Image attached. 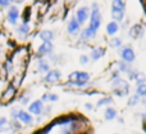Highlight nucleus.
Masks as SVG:
<instances>
[{
	"label": "nucleus",
	"instance_id": "obj_17",
	"mask_svg": "<svg viewBox=\"0 0 146 134\" xmlns=\"http://www.w3.org/2000/svg\"><path fill=\"white\" fill-rule=\"evenodd\" d=\"M104 117H105V120H108V121L114 120L117 117V111L114 108H111V107H106L105 112H104Z\"/></svg>",
	"mask_w": 146,
	"mask_h": 134
},
{
	"label": "nucleus",
	"instance_id": "obj_15",
	"mask_svg": "<svg viewBox=\"0 0 146 134\" xmlns=\"http://www.w3.org/2000/svg\"><path fill=\"white\" fill-rule=\"evenodd\" d=\"M38 36H40V39L42 41H49V43H51V40L54 39V34L50 30H42L38 34Z\"/></svg>",
	"mask_w": 146,
	"mask_h": 134
},
{
	"label": "nucleus",
	"instance_id": "obj_29",
	"mask_svg": "<svg viewBox=\"0 0 146 134\" xmlns=\"http://www.w3.org/2000/svg\"><path fill=\"white\" fill-rule=\"evenodd\" d=\"M139 101H140V97L136 94V96L131 97V99H129V101H128V104H131V106H133V104H136Z\"/></svg>",
	"mask_w": 146,
	"mask_h": 134
},
{
	"label": "nucleus",
	"instance_id": "obj_37",
	"mask_svg": "<svg viewBox=\"0 0 146 134\" xmlns=\"http://www.w3.org/2000/svg\"><path fill=\"white\" fill-rule=\"evenodd\" d=\"M0 52H1V51H0Z\"/></svg>",
	"mask_w": 146,
	"mask_h": 134
},
{
	"label": "nucleus",
	"instance_id": "obj_6",
	"mask_svg": "<svg viewBox=\"0 0 146 134\" xmlns=\"http://www.w3.org/2000/svg\"><path fill=\"white\" fill-rule=\"evenodd\" d=\"M121 57H122V62H124V63H132L136 59L135 52L131 46H126L124 49H122Z\"/></svg>",
	"mask_w": 146,
	"mask_h": 134
},
{
	"label": "nucleus",
	"instance_id": "obj_30",
	"mask_svg": "<svg viewBox=\"0 0 146 134\" xmlns=\"http://www.w3.org/2000/svg\"><path fill=\"white\" fill-rule=\"evenodd\" d=\"M80 62H81V65H87L88 62H90V58H88L87 56H81L80 57Z\"/></svg>",
	"mask_w": 146,
	"mask_h": 134
},
{
	"label": "nucleus",
	"instance_id": "obj_16",
	"mask_svg": "<svg viewBox=\"0 0 146 134\" xmlns=\"http://www.w3.org/2000/svg\"><path fill=\"white\" fill-rule=\"evenodd\" d=\"M144 34V28L141 27V26H139V25H136V26H133V27L129 30V35L132 36L133 39H137V38H140V36Z\"/></svg>",
	"mask_w": 146,
	"mask_h": 134
},
{
	"label": "nucleus",
	"instance_id": "obj_33",
	"mask_svg": "<svg viewBox=\"0 0 146 134\" xmlns=\"http://www.w3.org/2000/svg\"><path fill=\"white\" fill-rule=\"evenodd\" d=\"M28 101H30V98H28V96L22 97V99H19V102H21V103H23V104H27V103H28Z\"/></svg>",
	"mask_w": 146,
	"mask_h": 134
},
{
	"label": "nucleus",
	"instance_id": "obj_10",
	"mask_svg": "<svg viewBox=\"0 0 146 134\" xmlns=\"http://www.w3.org/2000/svg\"><path fill=\"white\" fill-rule=\"evenodd\" d=\"M62 73L59 70H50L48 73H46V76L44 77V81L48 84H51V83H55V81H58L59 79H60Z\"/></svg>",
	"mask_w": 146,
	"mask_h": 134
},
{
	"label": "nucleus",
	"instance_id": "obj_3",
	"mask_svg": "<svg viewBox=\"0 0 146 134\" xmlns=\"http://www.w3.org/2000/svg\"><path fill=\"white\" fill-rule=\"evenodd\" d=\"M124 8H126V3L124 1H113L111 5V17H113L114 22H121L124 18Z\"/></svg>",
	"mask_w": 146,
	"mask_h": 134
},
{
	"label": "nucleus",
	"instance_id": "obj_31",
	"mask_svg": "<svg viewBox=\"0 0 146 134\" xmlns=\"http://www.w3.org/2000/svg\"><path fill=\"white\" fill-rule=\"evenodd\" d=\"M17 114H18V108H12V111H10V116L13 117V120H17Z\"/></svg>",
	"mask_w": 146,
	"mask_h": 134
},
{
	"label": "nucleus",
	"instance_id": "obj_4",
	"mask_svg": "<svg viewBox=\"0 0 146 134\" xmlns=\"http://www.w3.org/2000/svg\"><path fill=\"white\" fill-rule=\"evenodd\" d=\"M100 25H101V15H100V12H99V7L96 3H94L92 12L90 13V27L94 28L95 31H98Z\"/></svg>",
	"mask_w": 146,
	"mask_h": 134
},
{
	"label": "nucleus",
	"instance_id": "obj_8",
	"mask_svg": "<svg viewBox=\"0 0 146 134\" xmlns=\"http://www.w3.org/2000/svg\"><path fill=\"white\" fill-rule=\"evenodd\" d=\"M19 18V10H18L17 7H10L9 10H8L7 14V20L10 25H17V21Z\"/></svg>",
	"mask_w": 146,
	"mask_h": 134
},
{
	"label": "nucleus",
	"instance_id": "obj_9",
	"mask_svg": "<svg viewBox=\"0 0 146 134\" xmlns=\"http://www.w3.org/2000/svg\"><path fill=\"white\" fill-rule=\"evenodd\" d=\"M28 111H30V114H33V115H36V116L41 115V114H42V111H44L42 102H41L40 99H37V101H33L32 103L30 104V107H28Z\"/></svg>",
	"mask_w": 146,
	"mask_h": 134
},
{
	"label": "nucleus",
	"instance_id": "obj_35",
	"mask_svg": "<svg viewBox=\"0 0 146 134\" xmlns=\"http://www.w3.org/2000/svg\"><path fill=\"white\" fill-rule=\"evenodd\" d=\"M142 103H144V104H145V107H146V98L144 99V101H142Z\"/></svg>",
	"mask_w": 146,
	"mask_h": 134
},
{
	"label": "nucleus",
	"instance_id": "obj_7",
	"mask_svg": "<svg viewBox=\"0 0 146 134\" xmlns=\"http://www.w3.org/2000/svg\"><path fill=\"white\" fill-rule=\"evenodd\" d=\"M17 120L21 121L22 124H26V125H30L32 124L33 121V117L31 116L30 112L25 111V110H18V114H17Z\"/></svg>",
	"mask_w": 146,
	"mask_h": 134
},
{
	"label": "nucleus",
	"instance_id": "obj_26",
	"mask_svg": "<svg viewBox=\"0 0 146 134\" xmlns=\"http://www.w3.org/2000/svg\"><path fill=\"white\" fill-rule=\"evenodd\" d=\"M14 93H15V89L13 88V86H9V88L7 89V92H5V93H4V96H3V98H4V99H8V97H12Z\"/></svg>",
	"mask_w": 146,
	"mask_h": 134
},
{
	"label": "nucleus",
	"instance_id": "obj_12",
	"mask_svg": "<svg viewBox=\"0 0 146 134\" xmlns=\"http://www.w3.org/2000/svg\"><path fill=\"white\" fill-rule=\"evenodd\" d=\"M67 30H68V32L71 34V35H76V34L80 31V23L76 21L74 17H72L71 20H69V23H68V27H67Z\"/></svg>",
	"mask_w": 146,
	"mask_h": 134
},
{
	"label": "nucleus",
	"instance_id": "obj_19",
	"mask_svg": "<svg viewBox=\"0 0 146 134\" xmlns=\"http://www.w3.org/2000/svg\"><path fill=\"white\" fill-rule=\"evenodd\" d=\"M37 67H38V71H40V72H49V71H50V68H49V63L45 61V59H40V61H38Z\"/></svg>",
	"mask_w": 146,
	"mask_h": 134
},
{
	"label": "nucleus",
	"instance_id": "obj_20",
	"mask_svg": "<svg viewBox=\"0 0 146 134\" xmlns=\"http://www.w3.org/2000/svg\"><path fill=\"white\" fill-rule=\"evenodd\" d=\"M17 32L19 34V35H22V36L27 35V34L30 32V26H28V25H25V23H22V25H19V26L17 27Z\"/></svg>",
	"mask_w": 146,
	"mask_h": 134
},
{
	"label": "nucleus",
	"instance_id": "obj_11",
	"mask_svg": "<svg viewBox=\"0 0 146 134\" xmlns=\"http://www.w3.org/2000/svg\"><path fill=\"white\" fill-rule=\"evenodd\" d=\"M51 52H53V44L49 41H42V44L38 46V53L42 56H48Z\"/></svg>",
	"mask_w": 146,
	"mask_h": 134
},
{
	"label": "nucleus",
	"instance_id": "obj_28",
	"mask_svg": "<svg viewBox=\"0 0 146 134\" xmlns=\"http://www.w3.org/2000/svg\"><path fill=\"white\" fill-rule=\"evenodd\" d=\"M28 21H30V8H27V10H25V14H23V23L28 25Z\"/></svg>",
	"mask_w": 146,
	"mask_h": 134
},
{
	"label": "nucleus",
	"instance_id": "obj_18",
	"mask_svg": "<svg viewBox=\"0 0 146 134\" xmlns=\"http://www.w3.org/2000/svg\"><path fill=\"white\" fill-rule=\"evenodd\" d=\"M118 30H119V26H118V23L117 22H109L108 25H106V32L109 34V35H115L117 32H118Z\"/></svg>",
	"mask_w": 146,
	"mask_h": 134
},
{
	"label": "nucleus",
	"instance_id": "obj_32",
	"mask_svg": "<svg viewBox=\"0 0 146 134\" xmlns=\"http://www.w3.org/2000/svg\"><path fill=\"white\" fill-rule=\"evenodd\" d=\"M9 5H10V1H7V0H0V7L8 8Z\"/></svg>",
	"mask_w": 146,
	"mask_h": 134
},
{
	"label": "nucleus",
	"instance_id": "obj_21",
	"mask_svg": "<svg viewBox=\"0 0 146 134\" xmlns=\"http://www.w3.org/2000/svg\"><path fill=\"white\" fill-rule=\"evenodd\" d=\"M42 101H51V102H56L58 101V96L56 94H51V93H46L42 96V99H41V102Z\"/></svg>",
	"mask_w": 146,
	"mask_h": 134
},
{
	"label": "nucleus",
	"instance_id": "obj_22",
	"mask_svg": "<svg viewBox=\"0 0 146 134\" xmlns=\"http://www.w3.org/2000/svg\"><path fill=\"white\" fill-rule=\"evenodd\" d=\"M136 93L139 97H146V84H141V85H137Z\"/></svg>",
	"mask_w": 146,
	"mask_h": 134
},
{
	"label": "nucleus",
	"instance_id": "obj_14",
	"mask_svg": "<svg viewBox=\"0 0 146 134\" xmlns=\"http://www.w3.org/2000/svg\"><path fill=\"white\" fill-rule=\"evenodd\" d=\"M104 54H105V49H104L103 46L94 48L92 52H91V59H92V61H98L101 57H104Z\"/></svg>",
	"mask_w": 146,
	"mask_h": 134
},
{
	"label": "nucleus",
	"instance_id": "obj_24",
	"mask_svg": "<svg viewBox=\"0 0 146 134\" xmlns=\"http://www.w3.org/2000/svg\"><path fill=\"white\" fill-rule=\"evenodd\" d=\"M118 70L122 71V72H127V73H128L132 68L128 66V63H124V62H118Z\"/></svg>",
	"mask_w": 146,
	"mask_h": 134
},
{
	"label": "nucleus",
	"instance_id": "obj_23",
	"mask_svg": "<svg viewBox=\"0 0 146 134\" xmlns=\"http://www.w3.org/2000/svg\"><path fill=\"white\" fill-rule=\"evenodd\" d=\"M8 120L5 117H0V133H4L8 130Z\"/></svg>",
	"mask_w": 146,
	"mask_h": 134
},
{
	"label": "nucleus",
	"instance_id": "obj_36",
	"mask_svg": "<svg viewBox=\"0 0 146 134\" xmlns=\"http://www.w3.org/2000/svg\"><path fill=\"white\" fill-rule=\"evenodd\" d=\"M142 117H144V119L146 120V112H145V114H144V115H142Z\"/></svg>",
	"mask_w": 146,
	"mask_h": 134
},
{
	"label": "nucleus",
	"instance_id": "obj_5",
	"mask_svg": "<svg viewBox=\"0 0 146 134\" xmlns=\"http://www.w3.org/2000/svg\"><path fill=\"white\" fill-rule=\"evenodd\" d=\"M76 21L78 23H85L87 21V18H90V8L87 7H81L77 9V13H76Z\"/></svg>",
	"mask_w": 146,
	"mask_h": 134
},
{
	"label": "nucleus",
	"instance_id": "obj_25",
	"mask_svg": "<svg viewBox=\"0 0 146 134\" xmlns=\"http://www.w3.org/2000/svg\"><path fill=\"white\" fill-rule=\"evenodd\" d=\"M110 45L113 46V48H119V46L122 45V40L118 38H113L110 40Z\"/></svg>",
	"mask_w": 146,
	"mask_h": 134
},
{
	"label": "nucleus",
	"instance_id": "obj_2",
	"mask_svg": "<svg viewBox=\"0 0 146 134\" xmlns=\"http://www.w3.org/2000/svg\"><path fill=\"white\" fill-rule=\"evenodd\" d=\"M113 92L114 94H117L118 97H124L129 93V85L126 80L123 79H114L113 81Z\"/></svg>",
	"mask_w": 146,
	"mask_h": 134
},
{
	"label": "nucleus",
	"instance_id": "obj_34",
	"mask_svg": "<svg viewBox=\"0 0 146 134\" xmlns=\"http://www.w3.org/2000/svg\"><path fill=\"white\" fill-rule=\"evenodd\" d=\"M85 107H86V110H88V111H91V110H92V104H91V103H86Z\"/></svg>",
	"mask_w": 146,
	"mask_h": 134
},
{
	"label": "nucleus",
	"instance_id": "obj_1",
	"mask_svg": "<svg viewBox=\"0 0 146 134\" xmlns=\"http://www.w3.org/2000/svg\"><path fill=\"white\" fill-rule=\"evenodd\" d=\"M88 80H90V75L87 72H85V71H74L68 77V83L74 86L86 85L88 83Z\"/></svg>",
	"mask_w": 146,
	"mask_h": 134
},
{
	"label": "nucleus",
	"instance_id": "obj_13",
	"mask_svg": "<svg viewBox=\"0 0 146 134\" xmlns=\"http://www.w3.org/2000/svg\"><path fill=\"white\" fill-rule=\"evenodd\" d=\"M95 35H96V31L94 30V28H91L90 26L86 27L85 30L81 32V38H82V40H90V39H94Z\"/></svg>",
	"mask_w": 146,
	"mask_h": 134
},
{
	"label": "nucleus",
	"instance_id": "obj_27",
	"mask_svg": "<svg viewBox=\"0 0 146 134\" xmlns=\"http://www.w3.org/2000/svg\"><path fill=\"white\" fill-rule=\"evenodd\" d=\"M108 103H113V99L111 98H103L98 102V106L100 107V106H103V104H108Z\"/></svg>",
	"mask_w": 146,
	"mask_h": 134
}]
</instances>
